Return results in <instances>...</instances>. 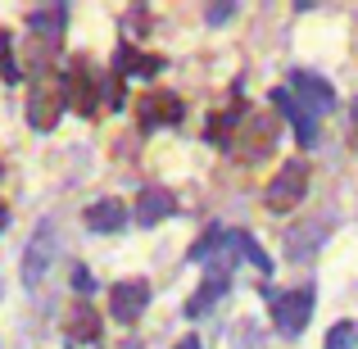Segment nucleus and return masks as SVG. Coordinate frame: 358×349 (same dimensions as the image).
Wrapping results in <instances>:
<instances>
[{
    "instance_id": "obj_1",
    "label": "nucleus",
    "mask_w": 358,
    "mask_h": 349,
    "mask_svg": "<svg viewBox=\"0 0 358 349\" xmlns=\"http://www.w3.org/2000/svg\"><path fill=\"white\" fill-rule=\"evenodd\" d=\"M308 191V164H286L277 177L268 182V191H263V204H268L272 213H290L299 200H304Z\"/></svg>"
},
{
    "instance_id": "obj_2",
    "label": "nucleus",
    "mask_w": 358,
    "mask_h": 349,
    "mask_svg": "<svg viewBox=\"0 0 358 349\" xmlns=\"http://www.w3.org/2000/svg\"><path fill=\"white\" fill-rule=\"evenodd\" d=\"M272 304V322H277L281 336H299L308 327V318H313V290H281V295L268 299Z\"/></svg>"
},
{
    "instance_id": "obj_3",
    "label": "nucleus",
    "mask_w": 358,
    "mask_h": 349,
    "mask_svg": "<svg viewBox=\"0 0 358 349\" xmlns=\"http://www.w3.org/2000/svg\"><path fill=\"white\" fill-rule=\"evenodd\" d=\"M64 105H69V91H64V82L45 78L32 87V96H27V122H32L36 131H50L55 122H59Z\"/></svg>"
},
{
    "instance_id": "obj_4",
    "label": "nucleus",
    "mask_w": 358,
    "mask_h": 349,
    "mask_svg": "<svg viewBox=\"0 0 358 349\" xmlns=\"http://www.w3.org/2000/svg\"><path fill=\"white\" fill-rule=\"evenodd\" d=\"M290 96H295V105H304L308 109V114H331V109H336V91H331V82H322V78H317V73H290Z\"/></svg>"
},
{
    "instance_id": "obj_5",
    "label": "nucleus",
    "mask_w": 358,
    "mask_h": 349,
    "mask_svg": "<svg viewBox=\"0 0 358 349\" xmlns=\"http://www.w3.org/2000/svg\"><path fill=\"white\" fill-rule=\"evenodd\" d=\"M109 299H114V322L131 327L141 313H145V304H150V281H141V277H131V281H114Z\"/></svg>"
},
{
    "instance_id": "obj_6",
    "label": "nucleus",
    "mask_w": 358,
    "mask_h": 349,
    "mask_svg": "<svg viewBox=\"0 0 358 349\" xmlns=\"http://www.w3.org/2000/svg\"><path fill=\"white\" fill-rule=\"evenodd\" d=\"M241 141H236V155L245 159V164H254V159H263L272 150V141H277V122H272L268 114H254L241 122Z\"/></svg>"
},
{
    "instance_id": "obj_7",
    "label": "nucleus",
    "mask_w": 358,
    "mask_h": 349,
    "mask_svg": "<svg viewBox=\"0 0 358 349\" xmlns=\"http://www.w3.org/2000/svg\"><path fill=\"white\" fill-rule=\"evenodd\" d=\"M64 91H69V105L78 109L82 118H91V114L100 109L96 82H91V69H87V64H73V69H69V78H64Z\"/></svg>"
},
{
    "instance_id": "obj_8",
    "label": "nucleus",
    "mask_w": 358,
    "mask_h": 349,
    "mask_svg": "<svg viewBox=\"0 0 358 349\" xmlns=\"http://www.w3.org/2000/svg\"><path fill=\"white\" fill-rule=\"evenodd\" d=\"M50 254H55V232L41 227L32 236V245H27V254H23V286H36V281L50 272Z\"/></svg>"
},
{
    "instance_id": "obj_9",
    "label": "nucleus",
    "mask_w": 358,
    "mask_h": 349,
    "mask_svg": "<svg viewBox=\"0 0 358 349\" xmlns=\"http://www.w3.org/2000/svg\"><path fill=\"white\" fill-rule=\"evenodd\" d=\"M327 241V218H308V222H299L295 232L286 236V254L295 263H304V259H313L317 254V245Z\"/></svg>"
},
{
    "instance_id": "obj_10",
    "label": "nucleus",
    "mask_w": 358,
    "mask_h": 349,
    "mask_svg": "<svg viewBox=\"0 0 358 349\" xmlns=\"http://www.w3.org/2000/svg\"><path fill=\"white\" fill-rule=\"evenodd\" d=\"M222 259H213L209 263V277H204V286L195 290L191 299H186V318H200V313H209L213 308V299L222 295V290H227V268H218Z\"/></svg>"
},
{
    "instance_id": "obj_11",
    "label": "nucleus",
    "mask_w": 358,
    "mask_h": 349,
    "mask_svg": "<svg viewBox=\"0 0 358 349\" xmlns=\"http://www.w3.org/2000/svg\"><path fill=\"white\" fill-rule=\"evenodd\" d=\"M177 213V195L173 191H141V200H136V222L141 227H155V222H164V218H173Z\"/></svg>"
},
{
    "instance_id": "obj_12",
    "label": "nucleus",
    "mask_w": 358,
    "mask_h": 349,
    "mask_svg": "<svg viewBox=\"0 0 358 349\" xmlns=\"http://www.w3.org/2000/svg\"><path fill=\"white\" fill-rule=\"evenodd\" d=\"M141 118H145V127H155V122H182V100L173 91H150L141 100Z\"/></svg>"
},
{
    "instance_id": "obj_13",
    "label": "nucleus",
    "mask_w": 358,
    "mask_h": 349,
    "mask_svg": "<svg viewBox=\"0 0 358 349\" xmlns=\"http://www.w3.org/2000/svg\"><path fill=\"white\" fill-rule=\"evenodd\" d=\"M82 218H87L91 232H118L122 222H127V209H122V200H114V195H109V200L87 204V213H82Z\"/></svg>"
},
{
    "instance_id": "obj_14",
    "label": "nucleus",
    "mask_w": 358,
    "mask_h": 349,
    "mask_svg": "<svg viewBox=\"0 0 358 349\" xmlns=\"http://www.w3.org/2000/svg\"><path fill=\"white\" fill-rule=\"evenodd\" d=\"M272 105H277V109H286V118L295 122V136H299V145H313V141H317L313 114H308L304 105H290V91H272Z\"/></svg>"
},
{
    "instance_id": "obj_15",
    "label": "nucleus",
    "mask_w": 358,
    "mask_h": 349,
    "mask_svg": "<svg viewBox=\"0 0 358 349\" xmlns=\"http://www.w3.org/2000/svg\"><path fill=\"white\" fill-rule=\"evenodd\" d=\"M159 69H164V59H155V55H136L131 45H118L114 78H127V73H136V78H155Z\"/></svg>"
},
{
    "instance_id": "obj_16",
    "label": "nucleus",
    "mask_w": 358,
    "mask_h": 349,
    "mask_svg": "<svg viewBox=\"0 0 358 349\" xmlns=\"http://www.w3.org/2000/svg\"><path fill=\"white\" fill-rule=\"evenodd\" d=\"M64 23H69V5H45V9H36V14L27 18V27H32V32H41L45 41H59V36H64Z\"/></svg>"
},
{
    "instance_id": "obj_17",
    "label": "nucleus",
    "mask_w": 358,
    "mask_h": 349,
    "mask_svg": "<svg viewBox=\"0 0 358 349\" xmlns=\"http://www.w3.org/2000/svg\"><path fill=\"white\" fill-rule=\"evenodd\" d=\"M231 245H236V250L245 254V259H250L254 268H259V277H268V272H272V259H268V254H263V245L254 241L250 232H231Z\"/></svg>"
},
{
    "instance_id": "obj_18",
    "label": "nucleus",
    "mask_w": 358,
    "mask_h": 349,
    "mask_svg": "<svg viewBox=\"0 0 358 349\" xmlns=\"http://www.w3.org/2000/svg\"><path fill=\"white\" fill-rule=\"evenodd\" d=\"M73 336H78V341H100V318H96V308H91L87 299L73 308Z\"/></svg>"
},
{
    "instance_id": "obj_19",
    "label": "nucleus",
    "mask_w": 358,
    "mask_h": 349,
    "mask_svg": "<svg viewBox=\"0 0 358 349\" xmlns=\"http://www.w3.org/2000/svg\"><path fill=\"white\" fill-rule=\"evenodd\" d=\"M327 349H358V327L354 322H336L327 332Z\"/></svg>"
},
{
    "instance_id": "obj_20",
    "label": "nucleus",
    "mask_w": 358,
    "mask_h": 349,
    "mask_svg": "<svg viewBox=\"0 0 358 349\" xmlns=\"http://www.w3.org/2000/svg\"><path fill=\"white\" fill-rule=\"evenodd\" d=\"M231 14H236V5H231V0H222V5H209V14H204V18H209V23H227Z\"/></svg>"
},
{
    "instance_id": "obj_21",
    "label": "nucleus",
    "mask_w": 358,
    "mask_h": 349,
    "mask_svg": "<svg viewBox=\"0 0 358 349\" xmlns=\"http://www.w3.org/2000/svg\"><path fill=\"white\" fill-rule=\"evenodd\" d=\"M105 100H109V105H122V100H127V96H122V78H109V87H105Z\"/></svg>"
},
{
    "instance_id": "obj_22",
    "label": "nucleus",
    "mask_w": 358,
    "mask_h": 349,
    "mask_svg": "<svg viewBox=\"0 0 358 349\" xmlns=\"http://www.w3.org/2000/svg\"><path fill=\"white\" fill-rule=\"evenodd\" d=\"M73 286H78V290H91V272L78 268V272H73Z\"/></svg>"
},
{
    "instance_id": "obj_23",
    "label": "nucleus",
    "mask_w": 358,
    "mask_h": 349,
    "mask_svg": "<svg viewBox=\"0 0 358 349\" xmlns=\"http://www.w3.org/2000/svg\"><path fill=\"white\" fill-rule=\"evenodd\" d=\"M177 349H200V341H195V336H191V341H182Z\"/></svg>"
},
{
    "instance_id": "obj_24",
    "label": "nucleus",
    "mask_w": 358,
    "mask_h": 349,
    "mask_svg": "<svg viewBox=\"0 0 358 349\" xmlns=\"http://www.w3.org/2000/svg\"><path fill=\"white\" fill-rule=\"evenodd\" d=\"M5 222H9V209H5V204H0V232H5Z\"/></svg>"
}]
</instances>
